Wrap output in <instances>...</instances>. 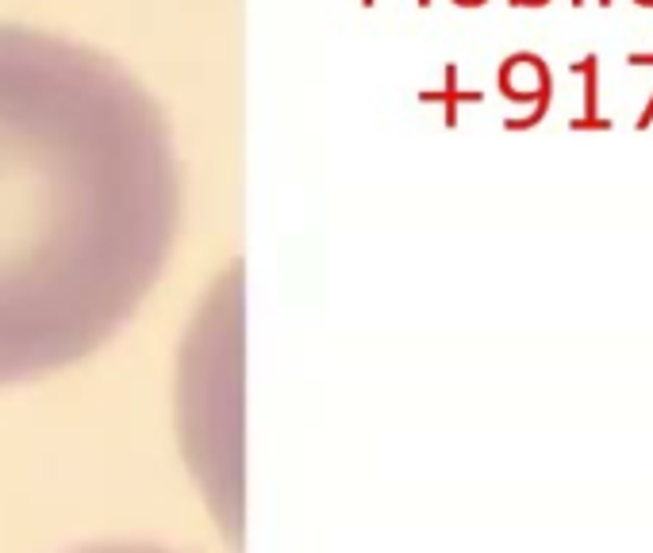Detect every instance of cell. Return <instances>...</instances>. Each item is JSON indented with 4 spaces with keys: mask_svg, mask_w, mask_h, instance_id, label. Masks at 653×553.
I'll use <instances>...</instances> for the list:
<instances>
[{
    "mask_svg": "<svg viewBox=\"0 0 653 553\" xmlns=\"http://www.w3.org/2000/svg\"><path fill=\"white\" fill-rule=\"evenodd\" d=\"M600 4H604V9H607V4H612V0H600Z\"/></svg>",
    "mask_w": 653,
    "mask_h": 553,
    "instance_id": "obj_5",
    "label": "cell"
},
{
    "mask_svg": "<svg viewBox=\"0 0 653 553\" xmlns=\"http://www.w3.org/2000/svg\"><path fill=\"white\" fill-rule=\"evenodd\" d=\"M65 553H181V550H165V545L155 542H93V545H77V550Z\"/></svg>",
    "mask_w": 653,
    "mask_h": 553,
    "instance_id": "obj_2",
    "label": "cell"
},
{
    "mask_svg": "<svg viewBox=\"0 0 653 553\" xmlns=\"http://www.w3.org/2000/svg\"><path fill=\"white\" fill-rule=\"evenodd\" d=\"M577 74H584L588 77V120L580 123V127H612V123H600L596 120V58H584L580 65H572Z\"/></svg>",
    "mask_w": 653,
    "mask_h": 553,
    "instance_id": "obj_3",
    "label": "cell"
},
{
    "mask_svg": "<svg viewBox=\"0 0 653 553\" xmlns=\"http://www.w3.org/2000/svg\"><path fill=\"white\" fill-rule=\"evenodd\" d=\"M177 231L181 162L155 93L97 47L0 24V389L108 346Z\"/></svg>",
    "mask_w": 653,
    "mask_h": 553,
    "instance_id": "obj_1",
    "label": "cell"
},
{
    "mask_svg": "<svg viewBox=\"0 0 653 553\" xmlns=\"http://www.w3.org/2000/svg\"><path fill=\"white\" fill-rule=\"evenodd\" d=\"M650 120H653V100H650V108L642 112V123H638V127H650Z\"/></svg>",
    "mask_w": 653,
    "mask_h": 553,
    "instance_id": "obj_4",
    "label": "cell"
}]
</instances>
